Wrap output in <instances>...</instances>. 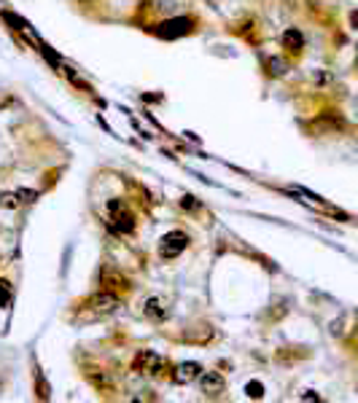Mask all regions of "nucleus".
Listing matches in <instances>:
<instances>
[{
	"instance_id": "obj_8",
	"label": "nucleus",
	"mask_w": 358,
	"mask_h": 403,
	"mask_svg": "<svg viewBox=\"0 0 358 403\" xmlns=\"http://www.w3.org/2000/svg\"><path fill=\"white\" fill-rule=\"evenodd\" d=\"M199 390L205 392V395H221V392L226 390V379L218 374V371H202V376H199Z\"/></svg>"
},
{
	"instance_id": "obj_19",
	"label": "nucleus",
	"mask_w": 358,
	"mask_h": 403,
	"mask_svg": "<svg viewBox=\"0 0 358 403\" xmlns=\"http://www.w3.org/2000/svg\"><path fill=\"white\" fill-rule=\"evenodd\" d=\"M81 3H92V0H81Z\"/></svg>"
},
{
	"instance_id": "obj_9",
	"label": "nucleus",
	"mask_w": 358,
	"mask_h": 403,
	"mask_svg": "<svg viewBox=\"0 0 358 403\" xmlns=\"http://www.w3.org/2000/svg\"><path fill=\"white\" fill-rule=\"evenodd\" d=\"M280 43L286 51H291V54H299V51L304 49V35H302V30L297 27H288L286 33L280 35Z\"/></svg>"
},
{
	"instance_id": "obj_16",
	"label": "nucleus",
	"mask_w": 358,
	"mask_h": 403,
	"mask_svg": "<svg viewBox=\"0 0 358 403\" xmlns=\"http://www.w3.org/2000/svg\"><path fill=\"white\" fill-rule=\"evenodd\" d=\"M181 205H183L186 210H197V207H199V201H197L194 196H183V201H181Z\"/></svg>"
},
{
	"instance_id": "obj_4",
	"label": "nucleus",
	"mask_w": 358,
	"mask_h": 403,
	"mask_svg": "<svg viewBox=\"0 0 358 403\" xmlns=\"http://www.w3.org/2000/svg\"><path fill=\"white\" fill-rule=\"evenodd\" d=\"M87 306H89V309H94V312H100V315H113L121 306V299L116 293H111V290H100V293L89 296Z\"/></svg>"
},
{
	"instance_id": "obj_18",
	"label": "nucleus",
	"mask_w": 358,
	"mask_h": 403,
	"mask_svg": "<svg viewBox=\"0 0 358 403\" xmlns=\"http://www.w3.org/2000/svg\"><path fill=\"white\" fill-rule=\"evenodd\" d=\"M302 400H318V395H315V392H304Z\"/></svg>"
},
{
	"instance_id": "obj_13",
	"label": "nucleus",
	"mask_w": 358,
	"mask_h": 403,
	"mask_svg": "<svg viewBox=\"0 0 358 403\" xmlns=\"http://www.w3.org/2000/svg\"><path fill=\"white\" fill-rule=\"evenodd\" d=\"M245 395L248 398H264V385H261V382H248V385H245Z\"/></svg>"
},
{
	"instance_id": "obj_15",
	"label": "nucleus",
	"mask_w": 358,
	"mask_h": 403,
	"mask_svg": "<svg viewBox=\"0 0 358 403\" xmlns=\"http://www.w3.org/2000/svg\"><path fill=\"white\" fill-rule=\"evenodd\" d=\"M16 194L22 201H35L38 199V191H30V188H16Z\"/></svg>"
},
{
	"instance_id": "obj_17",
	"label": "nucleus",
	"mask_w": 358,
	"mask_h": 403,
	"mask_svg": "<svg viewBox=\"0 0 358 403\" xmlns=\"http://www.w3.org/2000/svg\"><path fill=\"white\" fill-rule=\"evenodd\" d=\"M350 27L358 30V8H353V11H350Z\"/></svg>"
},
{
	"instance_id": "obj_3",
	"label": "nucleus",
	"mask_w": 358,
	"mask_h": 403,
	"mask_svg": "<svg viewBox=\"0 0 358 403\" xmlns=\"http://www.w3.org/2000/svg\"><path fill=\"white\" fill-rule=\"evenodd\" d=\"M186 248H188V234H186V231H181V229H175V231H170V234L162 237V242H159V256H162L164 261H170V258H178V256H181Z\"/></svg>"
},
{
	"instance_id": "obj_11",
	"label": "nucleus",
	"mask_w": 358,
	"mask_h": 403,
	"mask_svg": "<svg viewBox=\"0 0 358 403\" xmlns=\"http://www.w3.org/2000/svg\"><path fill=\"white\" fill-rule=\"evenodd\" d=\"M19 194L16 191H6V194H0V207H6V210H16L19 207Z\"/></svg>"
},
{
	"instance_id": "obj_7",
	"label": "nucleus",
	"mask_w": 358,
	"mask_h": 403,
	"mask_svg": "<svg viewBox=\"0 0 358 403\" xmlns=\"http://www.w3.org/2000/svg\"><path fill=\"white\" fill-rule=\"evenodd\" d=\"M199 376H202V366L199 363H192V360H186V363L181 366H175L173 368V382H178V385H192V382H197Z\"/></svg>"
},
{
	"instance_id": "obj_1",
	"label": "nucleus",
	"mask_w": 358,
	"mask_h": 403,
	"mask_svg": "<svg viewBox=\"0 0 358 403\" xmlns=\"http://www.w3.org/2000/svg\"><path fill=\"white\" fill-rule=\"evenodd\" d=\"M130 368L135 371V374H149L154 379H167V376H173V366H170V360L162 357V355H156L154 349H138L132 357V363Z\"/></svg>"
},
{
	"instance_id": "obj_5",
	"label": "nucleus",
	"mask_w": 358,
	"mask_h": 403,
	"mask_svg": "<svg viewBox=\"0 0 358 403\" xmlns=\"http://www.w3.org/2000/svg\"><path fill=\"white\" fill-rule=\"evenodd\" d=\"M100 285H102V290H111L116 296L132 290V282L124 277L121 272H116V269H102L100 272Z\"/></svg>"
},
{
	"instance_id": "obj_12",
	"label": "nucleus",
	"mask_w": 358,
	"mask_h": 403,
	"mask_svg": "<svg viewBox=\"0 0 358 403\" xmlns=\"http://www.w3.org/2000/svg\"><path fill=\"white\" fill-rule=\"evenodd\" d=\"M267 70H269V76H283L286 73V62L272 57V59H267Z\"/></svg>"
},
{
	"instance_id": "obj_10",
	"label": "nucleus",
	"mask_w": 358,
	"mask_h": 403,
	"mask_svg": "<svg viewBox=\"0 0 358 403\" xmlns=\"http://www.w3.org/2000/svg\"><path fill=\"white\" fill-rule=\"evenodd\" d=\"M62 73H65V76H68V81L73 83V86H78L81 92H92V86H89V83H87V81H83V78L78 76V73H76V70H73V68H62Z\"/></svg>"
},
{
	"instance_id": "obj_14",
	"label": "nucleus",
	"mask_w": 358,
	"mask_h": 403,
	"mask_svg": "<svg viewBox=\"0 0 358 403\" xmlns=\"http://www.w3.org/2000/svg\"><path fill=\"white\" fill-rule=\"evenodd\" d=\"M8 301H11V290H8V282H6V280H0V306H6Z\"/></svg>"
},
{
	"instance_id": "obj_2",
	"label": "nucleus",
	"mask_w": 358,
	"mask_h": 403,
	"mask_svg": "<svg viewBox=\"0 0 358 403\" xmlns=\"http://www.w3.org/2000/svg\"><path fill=\"white\" fill-rule=\"evenodd\" d=\"M105 215H108V226L116 234H132L135 231V213L124 205L121 199H108L105 205Z\"/></svg>"
},
{
	"instance_id": "obj_6",
	"label": "nucleus",
	"mask_w": 358,
	"mask_h": 403,
	"mask_svg": "<svg viewBox=\"0 0 358 403\" xmlns=\"http://www.w3.org/2000/svg\"><path fill=\"white\" fill-rule=\"evenodd\" d=\"M143 315L149 317L151 323H164L167 317H170V301L162 299V296H151V299H145V304H143Z\"/></svg>"
}]
</instances>
